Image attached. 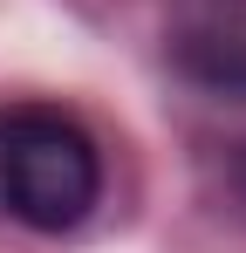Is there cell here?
Segmentation results:
<instances>
[{"mask_svg":"<svg viewBox=\"0 0 246 253\" xmlns=\"http://www.w3.org/2000/svg\"><path fill=\"white\" fill-rule=\"evenodd\" d=\"M103 199V151L96 137L48 103L0 110V219L28 233H69Z\"/></svg>","mask_w":246,"mask_h":253,"instance_id":"cell-1","label":"cell"},{"mask_svg":"<svg viewBox=\"0 0 246 253\" xmlns=\"http://www.w3.org/2000/svg\"><path fill=\"white\" fill-rule=\"evenodd\" d=\"M171 62L185 83L212 89V96H240L246 103V7H199L178 21L171 35Z\"/></svg>","mask_w":246,"mask_h":253,"instance_id":"cell-2","label":"cell"}]
</instances>
